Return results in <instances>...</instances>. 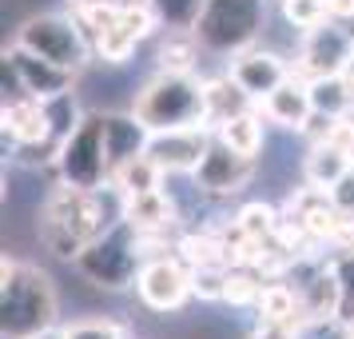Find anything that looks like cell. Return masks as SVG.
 <instances>
[{"label": "cell", "instance_id": "7c38bea8", "mask_svg": "<svg viewBox=\"0 0 354 339\" xmlns=\"http://www.w3.org/2000/svg\"><path fill=\"white\" fill-rule=\"evenodd\" d=\"M351 52H354V33H346L338 20H326V24H319V28L306 33L303 52H299V72H303L306 80L342 72V64H346Z\"/></svg>", "mask_w": 354, "mask_h": 339}, {"label": "cell", "instance_id": "d4e9b609", "mask_svg": "<svg viewBox=\"0 0 354 339\" xmlns=\"http://www.w3.org/2000/svg\"><path fill=\"white\" fill-rule=\"evenodd\" d=\"M147 4L156 8L163 28H171V33H192L207 8V0H147Z\"/></svg>", "mask_w": 354, "mask_h": 339}, {"label": "cell", "instance_id": "4dcf8cb0", "mask_svg": "<svg viewBox=\"0 0 354 339\" xmlns=\"http://www.w3.org/2000/svg\"><path fill=\"white\" fill-rule=\"evenodd\" d=\"M195 272V295L199 299H207V304H215V299H223L227 295V263H215V268H192Z\"/></svg>", "mask_w": 354, "mask_h": 339}, {"label": "cell", "instance_id": "44dd1931", "mask_svg": "<svg viewBox=\"0 0 354 339\" xmlns=\"http://www.w3.org/2000/svg\"><path fill=\"white\" fill-rule=\"evenodd\" d=\"M215 136L223 140L227 148H235L239 156H259V148H263V120L259 112H235L227 116L223 124H215Z\"/></svg>", "mask_w": 354, "mask_h": 339}, {"label": "cell", "instance_id": "ac0fdd59", "mask_svg": "<svg viewBox=\"0 0 354 339\" xmlns=\"http://www.w3.org/2000/svg\"><path fill=\"white\" fill-rule=\"evenodd\" d=\"M354 168V156L346 152V148L330 144V140H319V144H310V152H306L303 160V176L310 188H319V192H330L338 180L346 176Z\"/></svg>", "mask_w": 354, "mask_h": 339}, {"label": "cell", "instance_id": "7a4b0ae2", "mask_svg": "<svg viewBox=\"0 0 354 339\" xmlns=\"http://www.w3.org/2000/svg\"><path fill=\"white\" fill-rule=\"evenodd\" d=\"M60 304H56V288L40 268L24 263V259H8L0 268V327L4 339H32L40 331L56 327Z\"/></svg>", "mask_w": 354, "mask_h": 339}, {"label": "cell", "instance_id": "d6986e66", "mask_svg": "<svg viewBox=\"0 0 354 339\" xmlns=\"http://www.w3.org/2000/svg\"><path fill=\"white\" fill-rule=\"evenodd\" d=\"M163 176L167 172H163L160 164L151 160L147 152H140V156L124 160L112 172V188L120 195H140V192H151V188H163Z\"/></svg>", "mask_w": 354, "mask_h": 339}, {"label": "cell", "instance_id": "7402d4cb", "mask_svg": "<svg viewBox=\"0 0 354 339\" xmlns=\"http://www.w3.org/2000/svg\"><path fill=\"white\" fill-rule=\"evenodd\" d=\"M203 88H207V120L211 124H223L227 116L247 112V108H251V96L231 80V72L219 76V80H203Z\"/></svg>", "mask_w": 354, "mask_h": 339}, {"label": "cell", "instance_id": "ffe728a7", "mask_svg": "<svg viewBox=\"0 0 354 339\" xmlns=\"http://www.w3.org/2000/svg\"><path fill=\"white\" fill-rule=\"evenodd\" d=\"M310 84V100H315V112L322 116H351L354 112V84L342 76V72H330V76H315Z\"/></svg>", "mask_w": 354, "mask_h": 339}, {"label": "cell", "instance_id": "74e56055", "mask_svg": "<svg viewBox=\"0 0 354 339\" xmlns=\"http://www.w3.org/2000/svg\"><path fill=\"white\" fill-rule=\"evenodd\" d=\"M76 4H92V0H76ZM104 4H120V8H128V4H147V0H104Z\"/></svg>", "mask_w": 354, "mask_h": 339}, {"label": "cell", "instance_id": "484cf974", "mask_svg": "<svg viewBox=\"0 0 354 339\" xmlns=\"http://www.w3.org/2000/svg\"><path fill=\"white\" fill-rule=\"evenodd\" d=\"M235 227H239L247 240L267 243L274 232H279V211H274L271 204H263V200H255V204H243L239 216H235Z\"/></svg>", "mask_w": 354, "mask_h": 339}, {"label": "cell", "instance_id": "5bb4252c", "mask_svg": "<svg viewBox=\"0 0 354 339\" xmlns=\"http://www.w3.org/2000/svg\"><path fill=\"white\" fill-rule=\"evenodd\" d=\"M299 307H303L306 323H335L346 307V288H342V272L335 268H315L299 288Z\"/></svg>", "mask_w": 354, "mask_h": 339}, {"label": "cell", "instance_id": "4316f807", "mask_svg": "<svg viewBox=\"0 0 354 339\" xmlns=\"http://www.w3.org/2000/svg\"><path fill=\"white\" fill-rule=\"evenodd\" d=\"M195 44H199L195 33L171 36V40L160 49V72H195V60H199Z\"/></svg>", "mask_w": 354, "mask_h": 339}, {"label": "cell", "instance_id": "603a6c76", "mask_svg": "<svg viewBox=\"0 0 354 339\" xmlns=\"http://www.w3.org/2000/svg\"><path fill=\"white\" fill-rule=\"evenodd\" d=\"M259 320H287L303 327V307H299V291L287 288V284H263L259 291Z\"/></svg>", "mask_w": 354, "mask_h": 339}, {"label": "cell", "instance_id": "1f68e13d", "mask_svg": "<svg viewBox=\"0 0 354 339\" xmlns=\"http://www.w3.org/2000/svg\"><path fill=\"white\" fill-rule=\"evenodd\" d=\"M68 339H124V327L112 320H76L64 327Z\"/></svg>", "mask_w": 354, "mask_h": 339}, {"label": "cell", "instance_id": "f35d334b", "mask_svg": "<svg viewBox=\"0 0 354 339\" xmlns=\"http://www.w3.org/2000/svg\"><path fill=\"white\" fill-rule=\"evenodd\" d=\"M32 339H68V336H64V327H60V331H56V327H48V331H40V336H32Z\"/></svg>", "mask_w": 354, "mask_h": 339}, {"label": "cell", "instance_id": "d6a6232c", "mask_svg": "<svg viewBox=\"0 0 354 339\" xmlns=\"http://www.w3.org/2000/svg\"><path fill=\"white\" fill-rule=\"evenodd\" d=\"M326 195H330V204H335L342 216H351V220H354V168H351L342 180H338V184H335Z\"/></svg>", "mask_w": 354, "mask_h": 339}, {"label": "cell", "instance_id": "30bf717a", "mask_svg": "<svg viewBox=\"0 0 354 339\" xmlns=\"http://www.w3.org/2000/svg\"><path fill=\"white\" fill-rule=\"evenodd\" d=\"M195 184H199V192L207 195H235L243 192L251 176H255V156H239L235 148H227L219 136L211 140L207 156L199 160V168L192 172Z\"/></svg>", "mask_w": 354, "mask_h": 339}, {"label": "cell", "instance_id": "8fae6325", "mask_svg": "<svg viewBox=\"0 0 354 339\" xmlns=\"http://www.w3.org/2000/svg\"><path fill=\"white\" fill-rule=\"evenodd\" d=\"M211 140L215 136L207 132V124H195V128H163V132H151L147 136L144 152L171 176V172H195L199 160L207 156Z\"/></svg>", "mask_w": 354, "mask_h": 339}, {"label": "cell", "instance_id": "e575fe53", "mask_svg": "<svg viewBox=\"0 0 354 339\" xmlns=\"http://www.w3.org/2000/svg\"><path fill=\"white\" fill-rule=\"evenodd\" d=\"M326 140L338 148H346L354 156V116H338L335 124H330V132H326Z\"/></svg>", "mask_w": 354, "mask_h": 339}, {"label": "cell", "instance_id": "f546056e", "mask_svg": "<svg viewBox=\"0 0 354 339\" xmlns=\"http://www.w3.org/2000/svg\"><path fill=\"white\" fill-rule=\"evenodd\" d=\"M259 291H263V284L255 279V272H251V268H231V272H227V295H223V304L251 307V304H259Z\"/></svg>", "mask_w": 354, "mask_h": 339}, {"label": "cell", "instance_id": "4fadbf2b", "mask_svg": "<svg viewBox=\"0 0 354 339\" xmlns=\"http://www.w3.org/2000/svg\"><path fill=\"white\" fill-rule=\"evenodd\" d=\"M231 80L239 84L251 100H263V96H271L283 80H290V68L279 52L243 49V52H235V60H231Z\"/></svg>", "mask_w": 354, "mask_h": 339}, {"label": "cell", "instance_id": "83f0119b", "mask_svg": "<svg viewBox=\"0 0 354 339\" xmlns=\"http://www.w3.org/2000/svg\"><path fill=\"white\" fill-rule=\"evenodd\" d=\"M136 44H140V40H136L131 33H124L120 24L108 28V33H100L96 40H92V49H96V56L104 60V64H124L131 52H136Z\"/></svg>", "mask_w": 354, "mask_h": 339}, {"label": "cell", "instance_id": "e0dca14e", "mask_svg": "<svg viewBox=\"0 0 354 339\" xmlns=\"http://www.w3.org/2000/svg\"><path fill=\"white\" fill-rule=\"evenodd\" d=\"M104 136H108V156H112V172H115L124 160L140 156V152L147 148V136H151V128H147V124H144L136 112H128V116L104 112Z\"/></svg>", "mask_w": 354, "mask_h": 339}, {"label": "cell", "instance_id": "f1b7e54d", "mask_svg": "<svg viewBox=\"0 0 354 339\" xmlns=\"http://www.w3.org/2000/svg\"><path fill=\"white\" fill-rule=\"evenodd\" d=\"M283 20L299 33H310V28L330 20L326 17V0H283Z\"/></svg>", "mask_w": 354, "mask_h": 339}, {"label": "cell", "instance_id": "9a60e30c", "mask_svg": "<svg viewBox=\"0 0 354 339\" xmlns=\"http://www.w3.org/2000/svg\"><path fill=\"white\" fill-rule=\"evenodd\" d=\"M259 104H263V116H267L271 124H279V128H287V132H303L306 120L315 116L310 84L295 80V76H290V80H283L271 96H263Z\"/></svg>", "mask_w": 354, "mask_h": 339}, {"label": "cell", "instance_id": "2e32d148", "mask_svg": "<svg viewBox=\"0 0 354 339\" xmlns=\"http://www.w3.org/2000/svg\"><path fill=\"white\" fill-rule=\"evenodd\" d=\"M124 220L140 236H163L167 227L176 224V200L163 192V188H151V192H140V195H124Z\"/></svg>", "mask_w": 354, "mask_h": 339}, {"label": "cell", "instance_id": "3957f363", "mask_svg": "<svg viewBox=\"0 0 354 339\" xmlns=\"http://www.w3.org/2000/svg\"><path fill=\"white\" fill-rule=\"evenodd\" d=\"M131 112L144 120L151 132L163 128H195L207 120V88L195 72H156L140 88Z\"/></svg>", "mask_w": 354, "mask_h": 339}, {"label": "cell", "instance_id": "836d02e7", "mask_svg": "<svg viewBox=\"0 0 354 339\" xmlns=\"http://www.w3.org/2000/svg\"><path fill=\"white\" fill-rule=\"evenodd\" d=\"M251 339H299V323L287 320H259L255 336Z\"/></svg>", "mask_w": 354, "mask_h": 339}, {"label": "cell", "instance_id": "d590c367", "mask_svg": "<svg viewBox=\"0 0 354 339\" xmlns=\"http://www.w3.org/2000/svg\"><path fill=\"white\" fill-rule=\"evenodd\" d=\"M338 272H342V288H346V307H342V315L354 320V252L338 263Z\"/></svg>", "mask_w": 354, "mask_h": 339}, {"label": "cell", "instance_id": "cb8c5ba5", "mask_svg": "<svg viewBox=\"0 0 354 339\" xmlns=\"http://www.w3.org/2000/svg\"><path fill=\"white\" fill-rule=\"evenodd\" d=\"M176 252L187 268H215V263H227V243H219L215 236H199V232L179 236Z\"/></svg>", "mask_w": 354, "mask_h": 339}, {"label": "cell", "instance_id": "277c9868", "mask_svg": "<svg viewBox=\"0 0 354 339\" xmlns=\"http://www.w3.org/2000/svg\"><path fill=\"white\" fill-rule=\"evenodd\" d=\"M72 268H76L88 284H96V288H104V291H128V288H136L140 268H144L140 232H136L128 220H120V224L108 227L100 240L88 243L80 256H76Z\"/></svg>", "mask_w": 354, "mask_h": 339}, {"label": "cell", "instance_id": "52a82bcc", "mask_svg": "<svg viewBox=\"0 0 354 339\" xmlns=\"http://www.w3.org/2000/svg\"><path fill=\"white\" fill-rule=\"evenodd\" d=\"M60 180L72 188H104L112 184V156L104 136V112H84L80 128L72 132L60 148Z\"/></svg>", "mask_w": 354, "mask_h": 339}, {"label": "cell", "instance_id": "9c48e42d", "mask_svg": "<svg viewBox=\"0 0 354 339\" xmlns=\"http://www.w3.org/2000/svg\"><path fill=\"white\" fill-rule=\"evenodd\" d=\"M4 72L17 80V96H36V100L64 96V92H72V84H76V72L72 68L52 64V60L20 49V44H12V49L4 52Z\"/></svg>", "mask_w": 354, "mask_h": 339}, {"label": "cell", "instance_id": "ab89813d", "mask_svg": "<svg viewBox=\"0 0 354 339\" xmlns=\"http://www.w3.org/2000/svg\"><path fill=\"white\" fill-rule=\"evenodd\" d=\"M342 76H346V80L354 84V52H351V56H346V64H342Z\"/></svg>", "mask_w": 354, "mask_h": 339}, {"label": "cell", "instance_id": "5b68a950", "mask_svg": "<svg viewBox=\"0 0 354 339\" xmlns=\"http://www.w3.org/2000/svg\"><path fill=\"white\" fill-rule=\"evenodd\" d=\"M12 44L36 52V56H44V60H52V64H60V68H72V72H80L88 64V56H92L88 33H84V24L76 20V12L72 17L68 12L28 17L17 28V40Z\"/></svg>", "mask_w": 354, "mask_h": 339}, {"label": "cell", "instance_id": "60d3db41", "mask_svg": "<svg viewBox=\"0 0 354 339\" xmlns=\"http://www.w3.org/2000/svg\"><path fill=\"white\" fill-rule=\"evenodd\" d=\"M346 339H354V320H351V331H346Z\"/></svg>", "mask_w": 354, "mask_h": 339}, {"label": "cell", "instance_id": "8d00e7d4", "mask_svg": "<svg viewBox=\"0 0 354 339\" xmlns=\"http://www.w3.org/2000/svg\"><path fill=\"white\" fill-rule=\"evenodd\" d=\"M326 17L338 20V24L354 20V0H326Z\"/></svg>", "mask_w": 354, "mask_h": 339}, {"label": "cell", "instance_id": "6da1fadb", "mask_svg": "<svg viewBox=\"0 0 354 339\" xmlns=\"http://www.w3.org/2000/svg\"><path fill=\"white\" fill-rule=\"evenodd\" d=\"M124 220V195L115 188H72L60 184L40 208V243L56 259L76 263L84 247Z\"/></svg>", "mask_w": 354, "mask_h": 339}, {"label": "cell", "instance_id": "ba28073f", "mask_svg": "<svg viewBox=\"0 0 354 339\" xmlns=\"http://www.w3.org/2000/svg\"><path fill=\"white\" fill-rule=\"evenodd\" d=\"M136 295L144 299V307L160 311V315L179 311V307L195 295V272L183 263V259L151 256V259H144V268H140Z\"/></svg>", "mask_w": 354, "mask_h": 339}, {"label": "cell", "instance_id": "8992f818", "mask_svg": "<svg viewBox=\"0 0 354 339\" xmlns=\"http://www.w3.org/2000/svg\"><path fill=\"white\" fill-rule=\"evenodd\" d=\"M267 20V0H207L203 17L192 33L207 52H243L251 49Z\"/></svg>", "mask_w": 354, "mask_h": 339}]
</instances>
